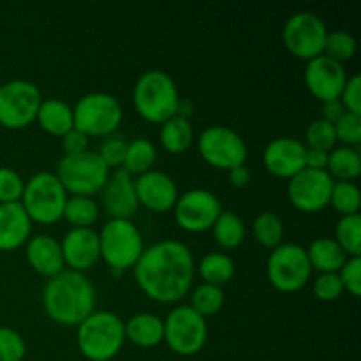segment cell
I'll return each instance as SVG.
<instances>
[{
	"label": "cell",
	"instance_id": "obj_1",
	"mask_svg": "<svg viewBox=\"0 0 361 361\" xmlns=\"http://www.w3.org/2000/svg\"><path fill=\"white\" fill-rule=\"evenodd\" d=\"M194 256L178 240H161L143 250L134 264L137 286L159 303H176L187 296L194 281Z\"/></svg>",
	"mask_w": 361,
	"mask_h": 361
},
{
	"label": "cell",
	"instance_id": "obj_2",
	"mask_svg": "<svg viewBox=\"0 0 361 361\" xmlns=\"http://www.w3.org/2000/svg\"><path fill=\"white\" fill-rule=\"evenodd\" d=\"M42 307L56 323L78 326L95 310V288L83 271L66 268L44 284Z\"/></svg>",
	"mask_w": 361,
	"mask_h": 361
},
{
	"label": "cell",
	"instance_id": "obj_3",
	"mask_svg": "<svg viewBox=\"0 0 361 361\" xmlns=\"http://www.w3.org/2000/svg\"><path fill=\"white\" fill-rule=\"evenodd\" d=\"M78 348L90 361L115 358L126 342V323L111 310H94L78 324Z\"/></svg>",
	"mask_w": 361,
	"mask_h": 361
},
{
	"label": "cell",
	"instance_id": "obj_4",
	"mask_svg": "<svg viewBox=\"0 0 361 361\" xmlns=\"http://www.w3.org/2000/svg\"><path fill=\"white\" fill-rule=\"evenodd\" d=\"M133 101L145 120L162 123L176 115L180 95L175 80L166 71L150 69L137 78Z\"/></svg>",
	"mask_w": 361,
	"mask_h": 361
},
{
	"label": "cell",
	"instance_id": "obj_5",
	"mask_svg": "<svg viewBox=\"0 0 361 361\" xmlns=\"http://www.w3.org/2000/svg\"><path fill=\"white\" fill-rule=\"evenodd\" d=\"M101 257L115 274L133 268L145 250L143 236L129 219H109L99 233Z\"/></svg>",
	"mask_w": 361,
	"mask_h": 361
},
{
	"label": "cell",
	"instance_id": "obj_6",
	"mask_svg": "<svg viewBox=\"0 0 361 361\" xmlns=\"http://www.w3.org/2000/svg\"><path fill=\"white\" fill-rule=\"evenodd\" d=\"M67 190L51 171H39L25 182L23 196L20 203L30 221L39 224H53L63 217Z\"/></svg>",
	"mask_w": 361,
	"mask_h": 361
},
{
	"label": "cell",
	"instance_id": "obj_7",
	"mask_svg": "<svg viewBox=\"0 0 361 361\" xmlns=\"http://www.w3.org/2000/svg\"><path fill=\"white\" fill-rule=\"evenodd\" d=\"M56 178L73 196H94L101 192L109 178V168L97 152L63 155L56 164Z\"/></svg>",
	"mask_w": 361,
	"mask_h": 361
},
{
	"label": "cell",
	"instance_id": "obj_8",
	"mask_svg": "<svg viewBox=\"0 0 361 361\" xmlns=\"http://www.w3.org/2000/svg\"><path fill=\"white\" fill-rule=\"evenodd\" d=\"M74 129L87 136H109L122 123L123 111L118 99L106 92L83 95L73 108Z\"/></svg>",
	"mask_w": 361,
	"mask_h": 361
},
{
	"label": "cell",
	"instance_id": "obj_9",
	"mask_svg": "<svg viewBox=\"0 0 361 361\" xmlns=\"http://www.w3.org/2000/svg\"><path fill=\"white\" fill-rule=\"evenodd\" d=\"M268 281L282 293H295L309 282L312 275L305 247L298 243H281L271 249L267 263Z\"/></svg>",
	"mask_w": 361,
	"mask_h": 361
},
{
	"label": "cell",
	"instance_id": "obj_10",
	"mask_svg": "<svg viewBox=\"0 0 361 361\" xmlns=\"http://www.w3.org/2000/svg\"><path fill=\"white\" fill-rule=\"evenodd\" d=\"M208 338L207 319L190 305H178L164 319V341L180 356H192Z\"/></svg>",
	"mask_w": 361,
	"mask_h": 361
},
{
	"label": "cell",
	"instance_id": "obj_11",
	"mask_svg": "<svg viewBox=\"0 0 361 361\" xmlns=\"http://www.w3.org/2000/svg\"><path fill=\"white\" fill-rule=\"evenodd\" d=\"M41 92L28 80H11L0 85V126L21 129L32 123L41 106Z\"/></svg>",
	"mask_w": 361,
	"mask_h": 361
},
{
	"label": "cell",
	"instance_id": "obj_12",
	"mask_svg": "<svg viewBox=\"0 0 361 361\" xmlns=\"http://www.w3.org/2000/svg\"><path fill=\"white\" fill-rule=\"evenodd\" d=\"M326 35V25L312 11H300L291 14L282 30L286 48L307 62L323 55Z\"/></svg>",
	"mask_w": 361,
	"mask_h": 361
},
{
	"label": "cell",
	"instance_id": "obj_13",
	"mask_svg": "<svg viewBox=\"0 0 361 361\" xmlns=\"http://www.w3.org/2000/svg\"><path fill=\"white\" fill-rule=\"evenodd\" d=\"M200 154L208 164L221 169H231L245 164L247 145L238 133L226 126H210L201 133L197 141Z\"/></svg>",
	"mask_w": 361,
	"mask_h": 361
},
{
	"label": "cell",
	"instance_id": "obj_14",
	"mask_svg": "<svg viewBox=\"0 0 361 361\" xmlns=\"http://www.w3.org/2000/svg\"><path fill=\"white\" fill-rule=\"evenodd\" d=\"M173 210L180 228L189 233H201L215 224L222 207L219 197L210 190L190 189L180 194Z\"/></svg>",
	"mask_w": 361,
	"mask_h": 361
},
{
	"label": "cell",
	"instance_id": "obj_15",
	"mask_svg": "<svg viewBox=\"0 0 361 361\" xmlns=\"http://www.w3.org/2000/svg\"><path fill=\"white\" fill-rule=\"evenodd\" d=\"M334 183L335 180L326 169L303 168L293 178H289V201L302 212H319L330 204Z\"/></svg>",
	"mask_w": 361,
	"mask_h": 361
},
{
	"label": "cell",
	"instance_id": "obj_16",
	"mask_svg": "<svg viewBox=\"0 0 361 361\" xmlns=\"http://www.w3.org/2000/svg\"><path fill=\"white\" fill-rule=\"evenodd\" d=\"M303 78H305V85L310 94L323 102L341 99L345 81H348L344 63L330 59L324 53L307 62Z\"/></svg>",
	"mask_w": 361,
	"mask_h": 361
},
{
	"label": "cell",
	"instance_id": "obj_17",
	"mask_svg": "<svg viewBox=\"0 0 361 361\" xmlns=\"http://www.w3.org/2000/svg\"><path fill=\"white\" fill-rule=\"evenodd\" d=\"M307 147L296 137L281 136L264 147L263 162L268 171L281 178H293L305 168Z\"/></svg>",
	"mask_w": 361,
	"mask_h": 361
},
{
	"label": "cell",
	"instance_id": "obj_18",
	"mask_svg": "<svg viewBox=\"0 0 361 361\" xmlns=\"http://www.w3.org/2000/svg\"><path fill=\"white\" fill-rule=\"evenodd\" d=\"M134 189L140 204L154 212H168L178 200V187L175 180L164 171L150 169L134 180Z\"/></svg>",
	"mask_w": 361,
	"mask_h": 361
},
{
	"label": "cell",
	"instance_id": "obj_19",
	"mask_svg": "<svg viewBox=\"0 0 361 361\" xmlns=\"http://www.w3.org/2000/svg\"><path fill=\"white\" fill-rule=\"evenodd\" d=\"M101 201L106 214L111 219H129L136 215L140 208L134 180L126 169H116L109 175L108 182L101 190Z\"/></svg>",
	"mask_w": 361,
	"mask_h": 361
},
{
	"label": "cell",
	"instance_id": "obj_20",
	"mask_svg": "<svg viewBox=\"0 0 361 361\" xmlns=\"http://www.w3.org/2000/svg\"><path fill=\"white\" fill-rule=\"evenodd\" d=\"M60 247L63 263L69 270L85 271L94 267L101 257L99 233L94 228H71L63 235Z\"/></svg>",
	"mask_w": 361,
	"mask_h": 361
},
{
	"label": "cell",
	"instance_id": "obj_21",
	"mask_svg": "<svg viewBox=\"0 0 361 361\" xmlns=\"http://www.w3.org/2000/svg\"><path fill=\"white\" fill-rule=\"evenodd\" d=\"M27 259L30 267L37 274L44 277H55L62 270H66L63 263L62 247L56 238L49 235L30 236L27 242Z\"/></svg>",
	"mask_w": 361,
	"mask_h": 361
},
{
	"label": "cell",
	"instance_id": "obj_22",
	"mask_svg": "<svg viewBox=\"0 0 361 361\" xmlns=\"http://www.w3.org/2000/svg\"><path fill=\"white\" fill-rule=\"evenodd\" d=\"M32 221L21 203L0 204V250H14L28 242Z\"/></svg>",
	"mask_w": 361,
	"mask_h": 361
},
{
	"label": "cell",
	"instance_id": "obj_23",
	"mask_svg": "<svg viewBox=\"0 0 361 361\" xmlns=\"http://www.w3.org/2000/svg\"><path fill=\"white\" fill-rule=\"evenodd\" d=\"M35 118L39 120V126L53 136H63L74 129L73 108L59 97L42 99Z\"/></svg>",
	"mask_w": 361,
	"mask_h": 361
},
{
	"label": "cell",
	"instance_id": "obj_24",
	"mask_svg": "<svg viewBox=\"0 0 361 361\" xmlns=\"http://www.w3.org/2000/svg\"><path fill=\"white\" fill-rule=\"evenodd\" d=\"M126 338L140 348H154L164 341V321L150 312H140L126 323Z\"/></svg>",
	"mask_w": 361,
	"mask_h": 361
},
{
	"label": "cell",
	"instance_id": "obj_25",
	"mask_svg": "<svg viewBox=\"0 0 361 361\" xmlns=\"http://www.w3.org/2000/svg\"><path fill=\"white\" fill-rule=\"evenodd\" d=\"M310 267L312 270H319V274H338L341 268L348 261V254L334 238H317L307 249Z\"/></svg>",
	"mask_w": 361,
	"mask_h": 361
},
{
	"label": "cell",
	"instance_id": "obj_26",
	"mask_svg": "<svg viewBox=\"0 0 361 361\" xmlns=\"http://www.w3.org/2000/svg\"><path fill=\"white\" fill-rule=\"evenodd\" d=\"M161 133H159V140H161L162 147L171 154H182L190 147L194 140V129L189 118L183 116H171L169 120L161 123Z\"/></svg>",
	"mask_w": 361,
	"mask_h": 361
},
{
	"label": "cell",
	"instance_id": "obj_27",
	"mask_svg": "<svg viewBox=\"0 0 361 361\" xmlns=\"http://www.w3.org/2000/svg\"><path fill=\"white\" fill-rule=\"evenodd\" d=\"M157 161V148L147 137H137L127 143L126 159H123V169L133 175H143L150 171Z\"/></svg>",
	"mask_w": 361,
	"mask_h": 361
},
{
	"label": "cell",
	"instance_id": "obj_28",
	"mask_svg": "<svg viewBox=\"0 0 361 361\" xmlns=\"http://www.w3.org/2000/svg\"><path fill=\"white\" fill-rule=\"evenodd\" d=\"M326 171L330 173L331 178L344 180V182H351V180L358 178L361 173V157L358 148L337 147L330 150Z\"/></svg>",
	"mask_w": 361,
	"mask_h": 361
},
{
	"label": "cell",
	"instance_id": "obj_29",
	"mask_svg": "<svg viewBox=\"0 0 361 361\" xmlns=\"http://www.w3.org/2000/svg\"><path fill=\"white\" fill-rule=\"evenodd\" d=\"M212 229H214L215 242L222 249H235L245 238V224L231 210H222L215 224L212 226Z\"/></svg>",
	"mask_w": 361,
	"mask_h": 361
},
{
	"label": "cell",
	"instance_id": "obj_30",
	"mask_svg": "<svg viewBox=\"0 0 361 361\" xmlns=\"http://www.w3.org/2000/svg\"><path fill=\"white\" fill-rule=\"evenodd\" d=\"M99 204L92 196H71L67 197L63 217L73 228H92L97 222Z\"/></svg>",
	"mask_w": 361,
	"mask_h": 361
},
{
	"label": "cell",
	"instance_id": "obj_31",
	"mask_svg": "<svg viewBox=\"0 0 361 361\" xmlns=\"http://www.w3.org/2000/svg\"><path fill=\"white\" fill-rule=\"evenodd\" d=\"M200 274L207 284H214L221 288L222 284L229 282L235 275V263L228 254L210 252L201 259Z\"/></svg>",
	"mask_w": 361,
	"mask_h": 361
},
{
	"label": "cell",
	"instance_id": "obj_32",
	"mask_svg": "<svg viewBox=\"0 0 361 361\" xmlns=\"http://www.w3.org/2000/svg\"><path fill=\"white\" fill-rule=\"evenodd\" d=\"M252 233L257 242L268 249H275L282 243L284 236V224L282 219L274 212H261L252 222Z\"/></svg>",
	"mask_w": 361,
	"mask_h": 361
},
{
	"label": "cell",
	"instance_id": "obj_33",
	"mask_svg": "<svg viewBox=\"0 0 361 361\" xmlns=\"http://www.w3.org/2000/svg\"><path fill=\"white\" fill-rule=\"evenodd\" d=\"M337 243L345 250L349 257L361 256V217L360 214L342 215L337 222Z\"/></svg>",
	"mask_w": 361,
	"mask_h": 361
},
{
	"label": "cell",
	"instance_id": "obj_34",
	"mask_svg": "<svg viewBox=\"0 0 361 361\" xmlns=\"http://www.w3.org/2000/svg\"><path fill=\"white\" fill-rule=\"evenodd\" d=\"M190 300H192L190 307L203 317H208L214 316L222 309V305H224V291L219 286L203 282V284L194 289Z\"/></svg>",
	"mask_w": 361,
	"mask_h": 361
},
{
	"label": "cell",
	"instance_id": "obj_35",
	"mask_svg": "<svg viewBox=\"0 0 361 361\" xmlns=\"http://www.w3.org/2000/svg\"><path fill=\"white\" fill-rule=\"evenodd\" d=\"M330 204L341 215L358 214L361 204V192L358 185L353 182L337 180V182L334 183V189H331Z\"/></svg>",
	"mask_w": 361,
	"mask_h": 361
},
{
	"label": "cell",
	"instance_id": "obj_36",
	"mask_svg": "<svg viewBox=\"0 0 361 361\" xmlns=\"http://www.w3.org/2000/svg\"><path fill=\"white\" fill-rule=\"evenodd\" d=\"M323 53L337 62H345L353 59L356 53V39L345 30L328 32L326 41H324Z\"/></svg>",
	"mask_w": 361,
	"mask_h": 361
},
{
	"label": "cell",
	"instance_id": "obj_37",
	"mask_svg": "<svg viewBox=\"0 0 361 361\" xmlns=\"http://www.w3.org/2000/svg\"><path fill=\"white\" fill-rule=\"evenodd\" d=\"M307 148H317V150L330 152L334 150L337 143V134H335V123L326 122L323 118H317L309 123L305 130Z\"/></svg>",
	"mask_w": 361,
	"mask_h": 361
},
{
	"label": "cell",
	"instance_id": "obj_38",
	"mask_svg": "<svg viewBox=\"0 0 361 361\" xmlns=\"http://www.w3.org/2000/svg\"><path fill=\"white\" fill-rule=\"evenodd\" d=\"M27 353V344L16 330L0 326V361H21Z\"/></svg>",
	"mask_w": 361,
	"mask_h": 361
},
{
	"label": "cell",
	"instance_id": "obj_39",
	"mask_svg": "<svg viewBox=\"0 0 361 361\" xmlns=\"http://www.w3.org/2000/svg\"><path fill=\"white\" fill-rule=\"evenodd\" d=\"M25 182L13 168H0V204L20 203Z\"/></svg>",
	"mask_w": 361,
	"mask_h": 361
},
{
	"label": "cell",
	"instance_id": "obj_40",
	"mask_svg": "<svg viewBox=\"0 0 361 361\" xmlns=\"http://www.w3.org/2000/svg\"><path fill=\"white\" fill-rule=\"evenodd\" d=\"M127 143H129V141L123 136L109 134V136H106V140L102 141L101 147H99L97 155L104 161V164L108 166V168H118V166L123 164V159H126Z\"/></svg>",
	"mask_w": 361,
	"mask_h": 361
},
{
	"label": "cell",
	"instance_id": "obj_41",
	"mask_svg": "<svg viewBox=\"0 0 361 361\" xmlns=\"http://www.w3.org/2000/svg\"><path fill=\"white\" fill-rule=\"evenodd\" d=\"M337 141H342L344 147L356 148L361 141V115L345 111L342 118L335 123Z\"/></svg>",
	"mask_w": 361,
	"mask_h": 361
},
{
	"label": "cell",
	"instance_id": "obj_42",
	"mask_svg": "<svg viewBox=\"0 0 361 361\" xmlns=\"http://www.w3.org/2000/svg\"><path fill=\"white\" fill-rule=\"evenodd\" d=\"M312 291L316 298L323 302H334L344 293V286L338 274H319V277L314 281Z\"/></svg>",
	"mask_w": 361,
	"mask_h": 361
},
{
	"label": "cell",
	"instance_id": "obj_43",
	"mask_svg": "<svg viewBox=\"0 0 361 361\" xmlns=\"http://www.w3.org/2000/svg\"><path fill=\"white\" fill-rule=\"evenodd\" d=\"M342 286L353 296L361 295V257H348L344 267L338 271Z\"/></svg>",
	"mask_w": 361,
	"mask_h": 361
},
{
	"label": "cell",
	"instance_id": "obj_44",
	"mask_svg": "<svg viewBox=\"0 0 361 361\" xmlns=\"http://www.w3.org/2000/svg\"><path fill=\"white\" fill-rule=\"evenodd\" d=\"M341 102L344 104L345 111L361 115V76L353 74L348 78L345 87L341 94Z\"/></svg>",
	"mask_w": 361,
	"mask_h": 361
},
{
	"label": "cell",
	"instance_id": "obj_45",
	"mask_svg": "<svg viewBox=\"0 0 361 361\" xmlns=\"http://www.w3.org/2000/svg\"><path fill=\"white\" fill-rule=\"evenodd\" d=\"M62 147L66 150V155L81 154L88 150V136L78 129H71L69 133L62 136Z\"/></svg>",
	"mask_w": 361,
	"mask_h": 361
},
{
	"label": "cell",
	"instance_id": "obj_46",
	"mask_svg": "<svg viewBox=\"0 0 361 361\" xmlns=\"http://www.w3.org/2000/svg\"><path fill=\"white\" fill-rule=\"evenodd\" d=\"M328 155H330V152L317 150V148H307L305 168H310V169H326Z\"/></svg>",
	"mask_w": 361,
	"mask_h": 361
},
{
	"label": "cell",
	"instance_id": "obj_47",
	"mask_svg": "<svg viewBox=\"0 0 361 361\" xmlns=\"http://www.w3.org/2000/svg\"><path fill=\"white\" fill-rule=\"evenodd\" d=\"M345 113L344 104L341 102V99L337 101H328L323 102V120L330 123H337L342 118V115Z\"/></svg>",
	"mask_w": 361,
	"mask_h": 361
},
{
	"label": "cell",
	"instance_id": "obj_48",
	"mask_svg": "<svg viewBox=\"0 0 361 361\" xmlns=\"http://www.w3.org/2000/svg\"><path fill=\"white\" fill-rule=\"evenodd\" d=\"M228 175H229V182H231L233 187H245L247 183L250 182V171L245 164L231 168L228 171Z\"/></svg>",
	"mask_w": 361,
	"mask_h": 361
}]
</instances>
